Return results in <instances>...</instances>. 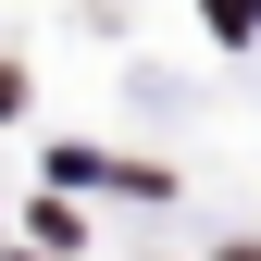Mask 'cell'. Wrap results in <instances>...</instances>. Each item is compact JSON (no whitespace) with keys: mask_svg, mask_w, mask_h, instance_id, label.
<instances>
[{"mask_svg":"<svg viewBox=\"0 0 261 261\" xmlns=\"http://www.w3.org/2000/svg\"><path fill=\"white\" fill-rule=\"evenodd\" d=\"M0 112H13V75H0Z\"/></svg>","mask_w":261,"mask_h":261,"instance_id":"7a4b0ae2","label":"cell"},{"mask_svg":"<svg viewBox=\"0 0 261 261\" xmlns=\"http://www.w3.org/2000/svg\"><path fill=\"white\" fill-rule=\"evenodd\" d=\"M237 261H261V249H237Z\"/></svg>","mask_w":261,"mask_h":261,"instance_id":"3957f363","label":"cell"},{"mask_svg":"<svg viewBox=\"0 0 261 261\" xmlns=\"http://www.w3.org/2000/svg\"><path fill=\"white\" fill-rule=\"evenodd\" d=\"M212 25L224 38H261V0H212Z\"/></svg>","mask_w":261,"mask_h":261,"instance_id":"6da1fadb","label":"cell"}]
</instances>
